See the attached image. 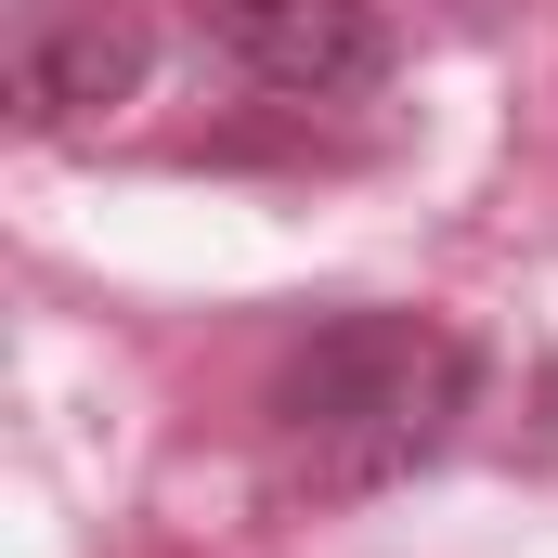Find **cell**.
<instances>
[{
  "instance_id": "2",
  "label": "cell",
  "mask_w": 558,
  "mask_h": 558,
  "mask_svg": "<svg viewBox=\"0 0 558 558\" xmlns=\"http://www.w3.org/2000/svg\"><path fill=\"white\" fill-rule=\"evenodd\" d=\"M156 65V26L118 0H39L13 26V118L26 131H78V118H118Z\"/></svg>"
},
{
  "instance_id": "3",
  "label": "cell",
  "mask_w": 558,
  "mask_h": 558,
  "mask_svg": "<svg viewBox=\"0 0 558 558\" xmlns=\"http://www.w3.org/2000/svg\"><path fill=\"white\" fill-rule=\"evenodd\" d=\"M208 39L299 105H338V92H377L390 78V13L377 0H208Z\"/></svg>"
},
{
  "instance_id": "1",
  "label": "cell",
  "mask_w": 558,
  "mask_h": 558,
  "mask_svg": "<svg viewBox=\"0 0 558 558\" xmlns=\"http://www.w3.org/2000/svg\"><path fill=\"white\" fill-rule=\"evenodd\" d=\"M481 403V351L441 325V312H338L312 325L260 390V441H274V481L312 507H364L390 481L441 468V441Z\"/></svg>"
}]
</instances>
